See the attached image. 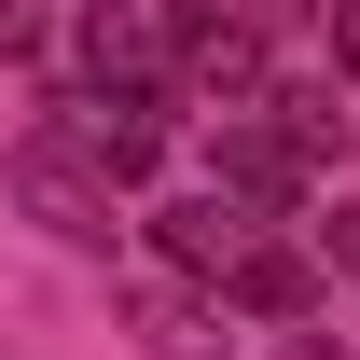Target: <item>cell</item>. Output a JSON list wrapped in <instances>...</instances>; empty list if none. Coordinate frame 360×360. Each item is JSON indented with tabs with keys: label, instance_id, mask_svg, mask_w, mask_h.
I'll list each match as a JSON object with an SVG mask.
<instances>
[{
	"label": "cell",
	"instance_id": "6da1fadb",
	"mask_svg": "<svg viewBox=\"0 0 360 360\" xmlns=\"http://www.w3.org/2000/svg\"><path fill=\"white\" fill-rule=\"evenodd\" d=\"M56 139L97 153L111 180H153L167 139H180V97L167 84H111V70H70V84H56Z\"/></svg>",
	"mask_w": 360,
	"mask_h": 360
},
{
	"label": "cell",
	"instance_id": "7a4b0ae2",
	"mask_svg": "<svg viewBox=\"0 0 360 360\" xmlns=\"http://www.w3.org/2000/svg\"><path fill=\"white\" fill-rule=\"evenodd\" d=\"M14 208L42 236H70V250H111V236H125V180L97 167V153H70L56 125H28L14 139Z\"/></svg>",
	"mask_w": 360,
	"mask_h": 360
},
{
	"label": "cell",
	"instance_id": "3957f363",
	"mask_svg": "<svg viewBox=\"0 0 360 360\" xmlns=\"http://www.w3.org/2000/svg\"><path fill=\"white\" fill-rule=\"evenodd\" d=\"M264 236H277V208H250V194H222V180L180 194V208H153V250H167L180 277H208V291H222V264H236V250H264Z\"/></svg>",
	"mask_w": 360,
	"mask_h": 360
},
{
	"label": "cell",
	"instance_id": "277c9868",
	"mask_svg": "<svg viewBox=\"0 0 360 360\" xmlns=\"http://www.w3.org/2000/svg\"><path fill=\"white\" fill-rule=\"evenodd\" d=\"M125 333L153 360H222V291L180 277V264H153V277H125Z\"/></svg>",
	"mask_w": 360,
	"mask_h": 360
},
{
	"label": "cell",
	"instance_id": "5b68a950",
	"mask_svg": "<svg viewBox=\"0 0 360 360\" xmlns=\"http://www.w3.org/2000/svg\"><path fill=\"white\" fill-rule=\"evenodd\" d=\"M222 305H250V319H277V333H291V319H319V250H236L222 264Z\"/></svg>",
	"mask_w": 360,
	"mask_h": 360
},
{
	"label": "cell",
	"instance_id": "8992f818",
	"mask_svg": "<svg viewBox=\"0 0 360 360\" xmlns=\"http://www.w3.org/2000/svg\"><path fill=\"white\" fill-rule=\"evenodd\" d=\"M305 236H319V277H360V194H347V208H319Z\"/></svg>",
	"mask_w": 360,
	"mask_h": 360
},
{
	"label": "cell",
	"instance_id": "52a82bcc",
	"mask_svg": "<svg viewBox=\"0 0 360 360\" xmlns=\"http://www.w3.org/2000/svg\"><path fill=\"white\" fill-rule=\"evenodd\" d=\"M56 28H70V14H56V0H0V56H42Z\"/></svg>",
	"mask_w": 360,
	"mask_h": 360
},
{
	"label": "cell",
	"instance_id": "ba28073f",
	"mask_svg": "<svg viewBox=\"0 0 360 360\" xmlns=\"http://www.w3.org/2000/svg\"><path fill=\"white\" fill-rule=\"evenodd\" d=\"M319 42H333V70H360V0H319Z\"/></svg>",
	"mask_w": 360,
	"mask_h": 360
},
{
	"label": "cell",
	"instance_id": "9c48e42d",
	"mask_svg": "<svg viewBox=\"0 0 360 360\" xmlns=\"http://www.w3.org/2000/svg\"><path fill=\"white\" fill-rule=\"evenodd\" d=\"M277 360H360L347 333H305V319H291V333H277Z\"/></svg>",
	"mask_w": 360,
	"mask_h": 360
},
{
	"label": "cell",
	"instance_id": "30bf717a",
	"mask_svg": "<svg viewBox=\"0 0 360 360\" xmlns=\"http://www.w3.org/2000/svg\"><path fill=\"white\" fill-rule=\"evenodd\" d=\"M56 14H84V0H56Z\"/></svg>",
	"mask_w": 360,
	"mask_h": 360
}]
</instances>
